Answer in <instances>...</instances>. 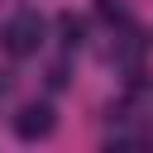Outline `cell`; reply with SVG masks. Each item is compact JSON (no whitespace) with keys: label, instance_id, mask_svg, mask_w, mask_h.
Segmentation results:
<instances>
[{"label":"cell","instance_id":"6da1fadb","mask_svg":"<svg viewBox=\"0 0 153 153\" xmlns=\"http://www.w3.org/2000/svg\"><path fill=\"white\" fill-rule=\"evenodd\" d=\"M38 43H43V14L19 10V14L5 24V48H10L14 57H29V53H38Z\"/></svg>","mask_w":153,"mask_h":153},{"label":"cell","instance_id":"277c9868","mask_svg":"<svg viewBox=\"0 0 153 153\" xmlns=\"http://www.w3.org/2000/svg\"><path fill=\"white\" fill-rule=\"evenodd\" d=\"M100 14H105V19H124V10H120L115 0H100Z\"/></svg>","mask_w":153,"mask_h":153},{"label":"cell","instance_id":"3957f363","mask_svg":"<svg viewBox=\"0 0 153 153\" xmlns=\"http://www.w3.org/2000/svg\"><path fill=\"white\" fill-rule=\"evenodd\" d=\"M57 29H62V43H67V48H76V43H81V24H76V14H62V19H57Z\"/></svg>","mask_w":153,"mask_h":153},{"label":"cell","instance_id":"7a4b0ae2","mask_svg":"<svg viewBox=\"0 0 153 153\" xmlns=\"http://www.w3.org/2000/svg\"><path fill=\"white\" fill-rule=\"evenodd\" d=\"M53 124H57V120H53V105H48V100H29V105L14 115V134H19L24 143L48 139V134H53Z\"/></svg>","mask_w":153,"mask_h":153}]
</instances>
